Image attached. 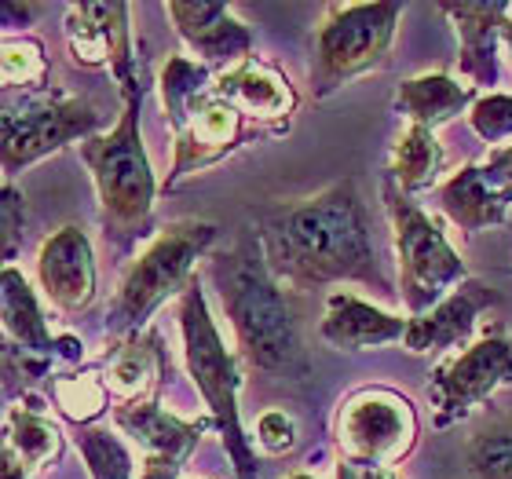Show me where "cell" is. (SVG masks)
<instances>
[{
    "label": "cell",
    "instance_id": "cell-1",
    "mask_svg": "<svg viewBox=\"0 0 512 479\" xmlns=\"http://www.w3.org/2000/svg\"><path fill=\"white\" fill-rule=\"evenodd\" d=\"M256 238L271 275L293 289L359 282L381 297H395L355 180L333 183L300 202L260 209Z\"/></svg>",
    "mask_w": 512,
    "mask_h": 479
},
{
    "label": "cell",
    "instance_id": "cell-2",
    "mask_svg": "<svg viewBox=\"0 0 512 479\" xmlns=\"http://www.w3.org/2000/svg\"><path fill=\"white\" fill-rule=\"evenodd\" d=\"M216 289L224 297V311L235 326L238 355L249 370L260 373H300L304 344H300L297 315L289 308L282 282L271 275L264 249L242 238L231 253L213 260Z\"/></svg>",
    "mask_w": 512,
    "mask_h": 479
},
{
    "label": "cell",
    "instance_id": "cell-3",
    "mask_svg": "<svg viewBox=\"0 0 512 479\" xmlns=\"http://www.w3.org/2000/svg\"><path fill=\"white\" fill-rule=\"evenodd\" d=\"M139 107H143V96H125L118 128L81 143V161L92 172L99 194V224L107 245H114L118 253H128L154 231L158 180L150 172L143 132H139Z\"/></svg>",
    "mask_w": 512,
    "mask_h": 479
},
{
    "label": "cell",
    "instance_id": "cell-4",
    "mask_svg": "<svg viewBox=\"0 0 512 479\" xmlns=\"http://www.w3.org/2000/svg\"><path fill=\"white\" fill-rule=\"evenodd\" d=\"M180 326H183V359L191 370V381L198 384L202 399L209 403L224 450L231 454L238 479H260V465L249 447V436L242 428V414H238V388H242V373H238V359L227 352L224 337L216 330L213 315H209V300L198 278L187 282L180 293Z\"/></svg>",
    "mask_w": 512,
    "mask_h": 479
},
{
    "label": "cell",
    "instance_id": "cell-5",
    "mask_svg": "<svg viewBox=\"0 0 512 479\" xmlns=\"http://www.w3.org/2000/svg\"><path fill=\"white\" fill-rule=\"evenodd\" d=\"M384 209L392 216L395 253H399V297L414 319L443 304V300L469 282V267L454 249L439 224L410 198L399 191L392 176H384L381 187Z\"/></svg>",
    "mask_w": 512,
    "mask_h": 479
},
{
    "label": "cell",
    "instance_id": "cell-6",
    "mask_svg": "<svg viewBox=\"0 0 512 479\" xmlns=\"http://www.w3.org/2000/svg\"><path fill=\"white\" fill-rule=\"evenodd\" d=\"M213 238H216V227L205 224V220H180V224L165 227L150 242L147 253L128 267L125 282H121L118 297H114L107 315L110 337L139 333L161 300L172 297V293H183L187 282L194 278L191 275L194 260L209 249Z\"/></svg>",
    "mask_w": 512,
    "mask_h": 479
},
{
    "label": "cell",
    "instance_id": "cell-7",
    "mask_svg": "<svg viewBox=\"0 0 512 479\" xmlns=\"http://www.w3.org/2000/svg\"><path fill=\"white\" fill-rule=\"evenodd\" d=\"M403 8L399 4H330L315 30L311 88L330 96L352 77L384 66Z\"/></svg>",
    "mask_w": 512,
    "mask_h": 479
},
{
    "label": "cell",
    "instance_id": "cell-8",
    "mask_svg": "<svg viewBox=\"0 0 512 479\" xmlns=\"http://www.w3.org/2000/svg\"><path fill=\"white\" fill-rule=\"evenodd\" d=\"M4 176H15L33 161L48 158L52 150H63L74 139H92L99 128V114L77 96H66L59 88L26 92L19 103H4Z\"/></svg>",
    "mask_w": 512,
    "mask_h": 479
},
{
    "label": "cell",
    "instance_id": "cell-9",
    "mask_svg": "<svg viewBox=\"0 0 512 479\" xmlns=\"http://www.w3.org/2000/svg\"><path fill=\"white\" fill-rule=\"evenodd\" d=\"M414 443L417 414L406 395L392 388H363L341 403V414H337L341 458L392 469L414 450Z\"/></svg>",
    "mask_w": 512,
    "mask_h": 479
},
{
    "label": "cell",
    "instance_id": "cell-10",
    "mask_svg": "<svg viewBox=\"0 0 512 479\" xmlns=\"http://www.w3.org/2000/svg\"><path fill=\"white\" fill-rule=\"evenodd\" d=\"M509 381H512V337L494 330L436 370L432 388H428L439 406L436 425L447 428L454 421H461L472 406L491 399Z\"/></svg>",
    "mask_w": 512,
    "mask_h": 479
},
{
    "label": "cell",
    "instance_id": "cell-11",
    "mask_svg": "<svg viewBox=\"0 0 512 479\" xmlns=\"http://www.w3.org/2000/svg\"><path fill=\"white\" fill-rule=\"evenodd\" d=\"M169 128H172V139H176V158H172V172L169 180H165V191H172L183 176L209 169V165H216L227 154H235L238 147H246L249 139H253L249 121L224 96H216V88L202 92L187 107V114Z\"/></svg>",
    "mask_w": 512,
    "mask_h": 479
},
{
    "label": "cell",
    "instance_id": "cell-12",
    "mask_svg": "<svg viewBox=\"0 0 512 479\" xmlns=\"http://www.w3.org/2000/svg\"><path fill=\"white\" fill-rule=\"evenodd\" d=\"M66 44L77 66L114 70L121 85V96H143L136 85V55H132V33H128V4H70L66 8Z\"/></svg>",
    "mask_w": 512,
    "mask_h": 479
},
{
    "label": "cell",
    "instance_id": "cell-13",
    "mask_svg": "<svg viewBox=\"0 0 512 479\" xmlns=\"http://www.w3.org/2000/svg\"><path fill=\"white\" fill-rule=\"evenodd\" d=\"M213 88L216 96H224L242 118L271 128V132L289 128V118L297 110V92L289 85V77L264 59H256V55L227 66L224 74L216 77Z\"/></svg>",
    "mask_w": 512,
    "mask_h": 479
},
{
    "label": "cell",
    "instance_id": "cell-14",
    "mask_svg": "<svg viewBox=\"0 0 512 479\" xmlns=\"http://www.w3.org/2000/svg\"><path fill=\"white\" fill-rule=\"evenodd\" d=\"M37 275L55 308L66 315L85 311L96 300V256L81 227H59L37 253Z\"/></svg>",
    "mask_w": 512,
    "mask_h": 479
},
{
    "label": "cell",
    "instance_id": "cell-15",
    "mask_svg": "<svg viewBox=\"0 0 512 479\" xmlns=\"http://www.w3.org/2000/svg\"><path fill=\"white\" fill-rule=\"evenodd\" d=\"M169 19L176 22L187 48L194 55H202V63H227L235 66L249 59L253 52V33L246 30V22H238L227 4H209V0H194V4H169Z\"/></svg>",
    "mask_w": 512,
    "mask_h": 479
},
{
    "label": "cell",
    "instance_id": "cell-16",
    "mask_svg": "<svg viewBox=\"0 0 512 479\" xmlns=\"http://www.w3.org/2000/svg\"><path fill=\"white\" fill-rule=\"evenodd\" d=\"M114 421L125 436H132L143 447L147 461H169L180 465L191 458V450L198 447L205 428H213V417L202 421H180V417L165 414L158 406V399H139V403H121L114 410Z\"/></svg>",
    "mask_w": 512,
    "mask_h": 479
},
{
    "label": "cell",
    "instance_id": "cell-17",
    "mask_svg": "<svg viewBox=\"0 0 512 479\" xmlns=\"http://www.w3.org/2000/svg\"><path fill=\"white\" fill-rule=\"evenodd\" d=\"M498 304V293L487 289L483 282L469 278V282H461L454 293H450L443 304L421 315V319H410L406 326V337L403 344L410 352H443V348H458L472 337L476 330V319H480V311L494 308Z\"/></svg>",
    "mask_w": 512,
    "mask_h": 479
},
{
    "label": "cell",
    "instance_id": "cell-18",
    "mask_svg": "<svg viewBox=\"0 0 512 479\" xmlns=\"http://www.w3.org/2000/svg\"><path fill=\"white\" fill-rule=\"evenodd\" d=\"M443 15L454 22L461 55V74L476 81L480 88L498 85V44H502V26L509 19L505 0H487V4H443Z\"/></svg>",
    "mask_w": 512,
    "mask_h": 479
},
{
    "label": "cell",
    "instance_id": "cell-19",
    "mask_svg": "<svg viewBox=\"0 0 512 479\" xmlns=\"http://www.w3.org/2000/svg\"><path fill=\"white\" fill-rule=\"evenodd\" d=\"M103 384L121 403L154 399L165 377V344L154 330H139L121 337L103 359Z\"/></svg>",
    "mask_w": 512,
    "mask_h": 479
},
{
    "label": "cell",
    "instance_id": "cell-20",
    "mask_svg": "<svg viewBox=\"0 0 512 479\" xmlns=\"http://www.w3.org/2000/svg\"><path fill=\"white\" fill-rule=\"evenodd\" d=\"M4 330H8V341L22 352L44 355L52 362H77L81 359V341L74 337H52L48 333V322H44L41 308H37V297H33L30 282L15 271V267H4Z\"/></svg>",
    "mask_w": 512,
    "mask_h": 479
},
{
    "label": "cell",
    "instance_id": "cell-21",
    "mask_svg": "<svg viewBox=\"0 0 512 479\" xmlns=\"http://www.w3.org/2000/svg\"><path fill=\"white\" fill-rule=\"evenodd\" d=\"M410 322L399 315L366 304L352 293H333L326 300V319H322V337L341 348V352H366V348H384L392 341H403Z\"/></svg>",
    "mask_w": 512,
    "mask_h": 479
},
{
    "label": "cell",
    "instance_id": "cell-22",
    "mask_svg": "<svg viewBox=\"0 0 512 479\" xmlns=\"http://www.w3.org/2000/svg\"><path fill=\"white\" fill-rule=\"evenodd\" d=\"M439 202H443V213L461 231H483V227L505 224V213L512 205V187L494 180L487 165H465L458 176H450L439 187Z\"/></svg>",
    "mask_w": 512,
    "mask_h": 479
},
{
    "label": "cell",
    "instance_id": "cell-23",
    "mask_svg": "<svg viewBox=\"0 0 512 479\" xmlns=\"http://www.w3.org/2000/svg\"><path fill=\"white\" fill-rule=\"evenodd\" d=\"M465 107H476L472 88L458 85V81L447 74L410 77V81H403L399 92H395V110L406 114L410 125H421V128H436V125H443V121L458 118Z\"/></svg>",
    "mask_w": 512,
    "mask_h": 479
},
{
    "label": "cell",
    "instance_id": "cell-24",
    "mask_svg": "<svg viewBox=\"0 0 512 479\" xmlns=\"http://www.w3.org/2000/svg\"><path fill=\"white\" fill-rule=\"evenodd\" d=\"M439 172H443V147H439L436 132L410 125L403 136L395 139L388 176L399 183L403 194H417V191H428L439 180Z\"/></svg>",
    "mask_w": 512,
    "mask_h": 479
},
{
    "label": "cell",
    "instance_id": "cell-25",
    "mask_svg": "<svg viewBox=\"0 0 512 479\" xmlns=\"http://www.w3.org/2000/svg\"><path fill=\"white\" fill-rule=\"evenodd\" d=\"M30 406H8V439L4 447L19 454L22 465H48L59 458L63 439L59 428L52 425V417L44 414L37 399H26Z\"/></svg>",
    "mask_w": 512,
    "mask_h": 479
},
{
    "label": "cell",
    "instance_id": "cell-26",
    "mask_svg": "<svg viewBox=\"0 0 512 479\" xmlns=\"http://www.w3.org/2000/svg\"><path fill=\"white\" fill-rule=\"evenodd\" d=\"M213 88V70L205 63H194L187 55H169V63L161 66V77H158V92H161V103H165V118L169 125L187 114L194 99L209 92Z\"/></svg>",
    "mask_w": 512,
    "mask_h": 479
},
{
    "label": "cell",
    "instance_id": "cell-27",
    "mask_svg": "<svg viewBox=\"0 0 512 479\" xmlns=\"http://www.w3.org/2000/svg\"><path fill=\"white\" fill-rule=\"evenodd\" d=\"M4 92H41L48 88V77H52V66L44 59V48L41 41H33V37H8L4 41Z\"/></svg>",
    "mask_w": 512,
    "mask_h": 479
},
{
    "label": "cell",
    "instance_id": "cell-28",
    "mask_svg": "<svg viewBox=\"0 0 512 479\" xmlns=\"http://www.w3.org/2000/svg\"><path fill=\"white\" fill-rule=\"evenodd\" d=\"M55 406L66 421H74L77 428H88L103 410H107V384L96 373H77V377H59L52 384Z\"/></svg>",
    "mask_w": 512,
    "mask_h": 479
},
{
    "label": "cell",
    "instance_id": "cell-29",
    "mask_svg": "<svg viewBox=\"0 0 512 479\" xmlns=\"http://www.w3.org/2000/svg\"><path fill=\"white\" fill-rule=\"evenodd\" d=\"M77 450H81L92 479H136L132 476V458L121 447V439H114L103 428H81L77 432Z\"/></svg>",
    "mask_w": 512,
    "mask_h": 479
},
{
    "label": "cell",
    "instance_id": "cell-30",
    "mask_svg": "<svg viewBox=\"0 0 512 479\" xmlns=\"http://www.w3.org/2000/svg\"><path fill=\"white\" fill-rule=\"evenodd\" d=\"M469 469L480 479H512V428L472 439Z\"/></svg>",
    "mask_w": 512,
    "mask_h": 479
},
{
    "label": "cell",
    "instance_id": "cell-31",
    "mask_svg": "<svg viewBox=\"0 0 512 479\" xmlns=\"http://www.w3.org/2000/svg\"><path fill=\"white\" fill-rule=\"evenodd\" d=\"M469 121L476 128V136L487 139V143H498V139L512 136V96L491 92V96L476 99Z\"/></svg>",
    "mask_w": 512,
    "mask_h": 479
},
{
    "label": "cell",
    "instance_id": "cell-32",
    "mask_svg": "<svg viewBox=\"0 0 512 479\" xmlns=\"http://www.w3.org/2000/svg\"><path fill=\"white\" fill-rule=\"evenodd\" d=\"M256 439H260V447L267 454H286L297 443V425H293V417L286 410H267L256 421Z\"/></svg>",
    "mask_w": 512,
    "mask_h": 479
},
{
    "label": "cell",
    "instance_id": "cell-33",
    "mask_svg": "<svg viewBox=\"0 0 512 479\" xmlns=\"http://www.w3.org/2000/svg\"><path fill=\"white\" fill-rule=\"evenodd\" d=\"M22 231V194L15 187H4V256H15V238Z\"/></svg>",
    "mask_w": 512,
    "mask_h": 479
},
{
    "label": "cell",
    "instance_id": "cell-34",
    "mask_svg": "<svg viewBox=\"0 0 512 479\" xmlns=\"http://www.w3.org/2000/svg\"><path fill=\"white\" fill-rule=\"evenodd\" d=\"M337 479H403L392 469H377V465H359V461L341 458L337 461Z\"/></svg>",
    "mask_w": 512,
    "mask_h": 479
},
{
    "label": "cell",
    "instance_id": "cell-35",
    "mask_svg": "<svg viewBox=\"0 0 512 479\" xmlns=\"http://www.w3.org/2000/svg\"><path fill=\"white\" fill-rule=\"evenodd\" d=\"M483 165H487V172H491L494 180L505 183V187H512V147L494 150V154L483 161Z\"/></svg>",
    "mask_w": 512,
    "mask_h": 479
},
{
    "label": "cell",
    "instance_id": "cell-36",
    "mask_svg": "<svg viewBox=\"0 0 512 479\" xmlns=\"http://www.w3.org/2000/svg\"><path fill=\"white\" fill-rule=\"evenodd\" d=\"M139 479H180V465H169V461H147V469Z\"/></svg>",
    "mask_w": 512,
    "mask_h": 479
},
{
    "label": "cell",
    "instance_id": "cell-37",
    "mask_svg": "<svg viewBox=\"0 0 512 479\" xmlns=\"http://www.w3.org/2000/svg\"><path fill=\"white\" fill-rule=\"evenodd\" d=\"M4 479H26V465H22L19 454L8 447H4Z\"/></svg>",
    "mask_w": 512,
    "mask_h": 479
},
{
    "label": "cell",
    "instance_id": "cell-38",
    "mask_svg": "<svg viewBox=\"0 0 512 479\" xmlns=\"http://www.w3.org/2000/svg\"><path fill=\"white\" fill-rule=\"evenodd\" d=\"M502 44L509 48V55H512V19H505V26H502Z\"/></svg>",
    "mask_w": 512,
    "mask_h": 479
},
{
    "label": "cell",
    "instance_id": "cell-39",
    "mask_svg": "<svg viewBox=\"0 0 512 479\" xmlns=\"http://www.w3.org/2000/svg\"><path fill=\"white\" fill-rule=\"evenodd\" d=\"M286 479H315V476H308V472H293V476H286Z\"/></svg>",
    "mask_w": 512,
    "mask_h": 479
}]
</instances>
